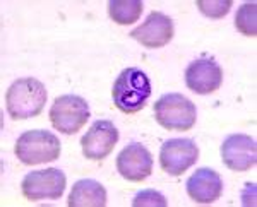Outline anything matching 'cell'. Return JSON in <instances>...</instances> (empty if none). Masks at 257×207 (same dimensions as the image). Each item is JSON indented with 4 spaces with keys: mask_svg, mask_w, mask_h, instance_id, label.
Instances as JSON below:
<instances>
[{
    "mask_svg": "<svg viewBox=\"0 0 257 207\" xmlns=\"http://www.w3.org/2000/svg\"><path fill=\"white\" fill-rule=\"evenodd\" d=\"M47 88L35 77H23L12 82L6 94L7 113L14 120L38 117L47 105Z\"/></svg>",
    "mask_w": 257,
    "mask_h": 207,
    "instance_id": "obj_1",
    "label": "cell"
},
{
    "mask_svg": "<svg viewBox=\"0 0 257 207\" xmlns=\"http://www.w3.org/2000/svg\"><path fill=\"white\" fill-rule=\"evenodd\" d=\"M115 106L123 113H138L146 106L151 96L149 77L138 67L123 69L111 89Z\"/></svg>",
    "mask_w": 257,
    "mask_h": 207,
    "instance_id": "obj_2",
    "label": "cell"
},
{
    "mask_svg": "<svg viewBox=\"0 0 257 207\" xmlns=\"http://www.w3.org/2000/svg\"><path fill=\"white\" fill-rule=\"evenodd\" d=\"M14 152L21 163L28 166L48 163L59 159L60 140L48 130H28L18 139Z\"/></svg>",
    "mask_w": 257,
    "mask_h": 207,
    "instance_id": "obj_3",
    "label": "cell"
},
{
    "mask_svg": "<svg viewBox=\"0 0 257 207\" xmlns=\"http://www.w3.org/2000/svg\"><path fill=\"white\" fill-rule=\"evenodd\" d=\"M156 122L167 130L187 132L197 120L196 105L184 94L170 93L161 96L155 105Z\"/></svg>",
    "mask_w": 257,
    "mask_h": 207,
    "instance_id": "obj_4",
    "label": "cell"
},
{
    "mask_svg": "<svg viewBox=\"0 0 257 207\" xmlns=\"http://www.w3.org/2000/svg\"><path fill=\"white\" fill-rule=\"evenodd\" d=\"M89 115L91 111L88 101L77 94H64L55 98L50 108L52 125L65 135L77 134L88 123Z\"/></svg>",
    "mask_w": 257,
    "mask_h": 207,
    "instance_id": "obj_5",
    "label": "cell"
},
{
    "mask_svg": "<svg viewBox=\"0 0 257 207\" xmlns=\"http://www.w3.org/2000/svg\"><path fill=\"white\" fill-rule=\"evenodd\" d=\"M67 178L59 168H47L40 171H31L23 178L21 192L28 200H57L65 190Z\"/></svg>",
    "mask_w": 257,
    "mask_h": 207,
    "instance_id": "obj_6",
    "label": "cell"
},
{
    "mask_svg": "<svg viewBox=\"0 0 257 207\" xmlns=\"http://www.w3.org/2000/svg\"><path fill=\"white\" fill-rule=\"evenodd\" d=\"M199 158V147L192 139H170L161 146L160 164L165 173L172 176L184 175L187 169L196 164Z\"/></svg>",
    "mask_w": 257,
    "mask_h": 207,
    "instance_id": "obj_7",
    "label": "cell"
},
{
    "mask_svg": "<svg viewBox=\"0 0 257 207\" xmlns=\"http://www.w3.org/2000/svg\"><path fill=\"white\" fill-rule=\"evenodd\" d=\"M221 159L233 171H248L257 163V144L250 135L231 134L221 144Z\"/></svg>",
    "mask_w": 257,
    "mask_h": 207,
    "instance_id": "obj_8",
    "label": "cell"
},
{
    "mask_svg": "<svg viewBox=\"0 0 257 207\" xmlns=\"http://www.w3.org/2000/svg\"><path fill=\"white\" fill-rule=\"evenodd\" d=\"M118 142V130L110 120H98L89 127V130L81 139V147L84 158L101 161L113 151Z\"/></svg>",
    "mask_w": 257,
    "mask_h": 207,
    "instance_id": "obj_9",
    "label": "cell"
},
{
    "mask_svg": "<svg viewBox=\"0 0 257 207\" xmlns=\"http://www.w3.org/2000/svg\"><path fill=\"white\" fill-rule=\"evenodd\" d=\"M131 38L146 48H161L173 38V21L163 12H151L141 26L131 31Z\"/></svg>",
    "mask_w": 257,
    "mask_h": 207,
    "instance_id": "obj_10",
    "label": "cell"
},
{
    "mask_svg": "<svg viewBox=\"0 0 257 207\" xmlns=\"http://www.w3.org/2000/svg\"><path fill=\"white\" fill-rule=\"evenodd\" d=\"M185 84L197 94H211L223 84V70L213 59H199L185 69Z\"/></svg>",
    "mask_w": 257,
    "mask_h": 207,
    "instance_id": "obj_11",
    "label": "cell"
},
{
    "mask_svg": "<svg viewBox=\"0 0 257 207\" xmlns=\"http://www.w3.org/2000/svg\"><path fill=\"white\" fill-rule=\"evenodd\" d=\"M117 169L128 181H143L153 173V154L143 144L132 142L117 156Z\"/></svg>",
    "mask_w": 257,
    "mask_h": 207,
    "instance_id": "obj_12",
    "label": "cell"
},
{
    "mask_svg": "<svg viewBox=\"0 0 257 207\" xmlns=\"http://www.w3.org/2000/svg\"><path fill=\"white\" fill-rule=\"evenodd\" d=\"M185 190L197 204H213L223 193V180L214 169L199 168L189 176Z\"/></svg>",
    "mask_w": 257,
    "mask_h": 207,
    "instance_id": "obj_13",
    "label": "cell"
},
{
    "mask_svg": "<svg viewBox=\"0 0 257 207\" xmlns=\"http://www.w3.org/2000/svg\"><path fill=\"white\" fill-rule=\"evenodd\" d=\"M67 204L69 207H105L106 190L99 181L84 178L74 183Z\"/></svg>",
    "mask_w": 257,
    "mask_h": 207,
    "instance_id": "obj_14",
    "label": "cell"
},
{
    "mask_svg": "<svg viewBox=\"0 0 257 207\" xmlns=\"http://www.w3.org/2000/svg\"><path fill=\"white\" fill-rule=\"evenodd\" d=\"M108 14L111 21L120 26H128L138 23L143 14V2L141 0H111L108 4Z\"/></svg>",
    "mask_w": 257,
    "mask_h": 207,
    "instance_id": "obj_15",
    "label": "cell"
},
{
    "mask_svg": "<svg viewBox=\"0 0 257 207\" xmlns=\"http://www.w3.org/2000/svg\"><path fill=\"white\" fill-rule=\"evenodd\" d=\"M235 26L237 30L245 36L255 38L257 36V4L245 2L238 9L235 16Z\"/></svg>",
    "mask_w": 257,
    "mask_h": 207,
    "instance_id": "obj_16",
    "label": "cell"
},
{
    "mask_svg": "<svg viewBox=\"0 0 257 207\" xmlns=\"http://www.w3.org/2000/svg\"><path fill=\"white\" fill-rule=\"evenodd\" d=\"M197 9L211 19H219L231 9V0H197Z\"/></svg>",
    "mask_w": 257,
    "mask_h": 207,
    "instance_id": "obj_17",
    "label": "cell"
},
{
    "mask_svg": "<svg viewBox=\"0 0 257 207\" xmlns=\"http://www.w3.org/2000/svg\"><path fill=\"white\" fill-rule=\"evenodd\" d=\"M167 198L156 190H143L132 200L134 207H167Z\"/></svg>",
    "mask_w": 257,
    "mask_h": 207,
    "instance_id": "obj_18",
    "label": "cell"
}]
</instances>
